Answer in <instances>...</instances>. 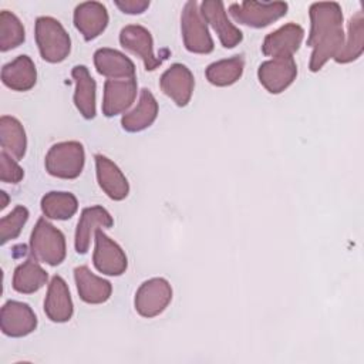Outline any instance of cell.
Here are the masks:
<instances>
[{
	"label": "cell",
	"instance_id": "obj_13",
	"mask_svg": "<svg viewBox=\"0 0 364 364\" xmlns=\"http://www.w3.org/2000/svg\"><path fill=\"white\" fill-rule=\"evenodd\" d=\"M161 90L178 107H185L192 97L195 80L191 70L183 64H172L159 80Z\"/></svg>",
	"mask_w": 364,
	"mask_h": 364
},
{
	"label": "cell",
	"instance_id": "obj_1",
	"mask_svg": "<svg viewBox=\"0 0 364 364\" xmlns=\"http://www.w3.org/2000/svg\"><path fill=\"white\" fill-rule=\"evenodd\" d=\"M310 33L307 46L313 48L309 68L316 73L334 58L343 44V11L336 1H320L310 6Z\"/></svg>",
	"mask_w": 364,
	"mask_h": 364
},
{
	"label": "cell",
	"instance_id": "obj_8",
	"mask_svg": "<svg viewBox=\"0 0 364 364\" xmlns=\"http://www.w3.org/2000/svg\"><path fill=\"white\" fill-rule=\"evenodd\" d=\"M92 262L98 272L108 276H119L127 270L128 266L125 252L101 229L95 232V250L92 255Z\"/></svg>",
	"mask_w": 364,
	"mask_h": 364
},
{
	"label": "cell",
	"instance_id": "obj_30",
	"mask_svg": "<svg viewBox=\"0 0 364 364\" xmlns=\"http://www.w3.org/2000/svg\"><path fill=\"white\" fill-rule=\"evenodd\" d=\"M24 27L18 17L9 10L0 13V50L9 51L24 43Z\"/></svg>",
	"mask_w": 364,
	"mask_h": 364
},
{
	"label": "cell",
	"instance_id": "obj_18",
	"mask_svg": "<svg viewBox=\"0 0 364 364\" xmlns=\"http://www.w3.org/2000/svg\"><path fill=\"white\" fill-rule=\"evenodd\" d=\"M44 313L54 323H65L73 317L74 306L65 280L61 276H54L48 284L44 300Z\"/></svg>",
	"mask_w": 364,
	"mask_h": 364
},
{
	"label": "cell",
	"instance_id": "obj_31",
	"mask_svg": "<svg viewBox=\"0 0 364 364\" xmlns=\"http://www.w3.org/2000/svg\"><path fill=\"white\" fill-rule=\"evenodd\" d=\"M28 220L27 208L18 205L9 215L0 219V243L6 245L9 240L16 239L26 222Z\"/></svg>",
	"mask_w": 364,
	"mask_h": 364
},
{
	"label": "cell",
	"instance_id": "obj_33",
	"mask_svg": "<svg viewBox=\"0 0 364 364\" xmlns=\"http://www.w3.org/2000/svg\"><path fill=\"white\" fill-rule=\"evenodd\" d=\"M115 6L127 14H141L149 7L148 0H117Z\"/></svg>",
	"mask_w": 364,
	"mask_h": 364
},
{
	"label": "cell",
	"instance_id": "obj_16",
	"mask_svg": "<svg viewBox=\"0 0 364 364\" xmlns=\"http://www.w3.org/2000/svg\"><path fill=\"white\" fill-rule=\"evenodd\" d=\"M112 225H114L112 216L102 206L95 205L91 208H85L81 212V216H80V220H78L77 229H75V250H77V253H80V255L87 253V250L90 249V245H91L92 235H95V232L100 228H111Z\"/></svg>",
	"mask_w": 364,
	"mask_h": 364
},
{
	"label": "cell",
	"instance_id": "obj_25",
	"mask_svg": "<svg viewBox=\"0 0 364 364\" xmlns=\"http://www.w3.org/2000/svg\"><path fill=\"white\" fill-rule=\"evenodd\" d=\"M48 274L38 264L36 257H30L18 264L13 274V289L23 294H30L40 290L47 283Z\"/></svg>",
	"mask_w": 364,
	"mask_h": 364
},
{
	"label": "cell",
	"instance_id": "obj_12",
	"mask_svg": "<svg viewBox=\"0 0 364 364\" xmlns=\"http://www.w3.org/2000/svg\"><path fill=\"white\" fill-rule=\"evenodd\" d=\"M199 10L205 21L209 23L212 28L216 31L225 48H233L243 40L242 31L237 27H235L228 18V14L222 1L206 0L200 4Z\"/></svg>",
	"mask_w": 364,
	"mask_h": 364
},
{
	"label": "cell",
	"instance_id": "obj_2",
	"mask_svg": "<svg viewBox=\"0 0 364 364\" xmlns=\"http://www.w3.org/2000/svg\"><path fill=\"white\" fill-rule=\"evenodd\" d=\"M36 43L40 55L48 63H61L70 54L71 40L61 23L43 16L36 20Z\"/></svg>",
	"mask_w": 364,
	"mask_h": 364
},
{
	"label": "cell",
	"instance_id": "obj_15",
	"mask_svg": "<svg viewBox=\"0 0 364 364\" xmlns=\"http://www.w3.org/2000/svg\"><path fill=\"white\" fill-rule=\"evenodd\" d=\"M303 37L304 30L299 24L287 23L264 37L262 51L264 55H272L273 58L293 57L299 50Z\"/></svg>",
	"mask_w": 364,
	"mask_h": 364
},
{
	"label": "cell",
	"instance_id": "obj_11",
	"mask_svg": "<svg viewBox=\"0 0 364 364\" xmlns=\"http://www.w3.org/2000/svg\"><path fill=\"white\" fill-rule=\"evenodd\" d=\"M119 43L125 50L138 55L144 61L145 68L149 71L158 68L164 61V58L155 55L152 36L142 26H125L119 33Z\"/></svg>",
	"mask_w": 364,
	"mask_h": 364
},
{
	"label": "cell",
	"instance_id": "obj_3",
	"mask_svg": "<svg viewBox=\"0 0 364 364\" xmlns=\"http://www.w3.org/2000/svg\"><path fill=\"white\" fill-rule=\"evenodd\" d=\"M30 252L38 262L57 266L65 257V237L46 218H40L31 232Z\"/></svg>",
	"mask_w": 364,
	"mask_h": 364
},
{
	"label": "cell",
	"instance_id": "obj_4",
	"mask_svg": "<svg viewBox=\"0 0 364 364\" xmlns=\"http://www.w3.org/2000/svg\"><path fill=\"white\" fill-rule=\"evenodd\" d=\"M85 162L84 146L77 141L58 142L46 155V171L55 178L75 179L82 172Z\"/></svg>",
	"mask_w": 364,
	"mask_h": 364
},
{
	"label": "cell",
	"instance_id": "obj_14",
	"mask_svg": "<svg viewBox=\"0 0 364 364\" xmlns=\"http://www.w3.org/2000/svg\"><path fill=\"white\" fill-rule=\"evenodd\" d=\"M136 97V80H107L104 84L102 114L105 117H115L127 111Z\"/></svg>",
	"mask_w": 364,
	"mask_h": 364
},
{
	"label": "cell",
	"instance_id": "obj_26",
	"mask_svg": "<svg viewBox=\"0 0 364 364\" xmlns=\"http://www.w3.org/2000/svg\"><path fill=\"white\" fill-rule=\"evenodd\" d=\"M0 144L4 152L14 159H21L26 154L27 139L23 125L14 117L3 115L0 118Z\"/></svg>",
	"mask_w": 364,
	"mask_h": 364
},
{
	"label": "cell",
	"instance_id": "obj_20",
	"mask_svg": "<svg viewBox=\"0 0 364 364\" xmlns=\"http://www.w3.org/2000/svg\"><path fill=\"white\" fill-rule=\"evenodd\" d=\"M74 279L80 299L88 304H100L109 299L112 286L108 280L95 276L87 266L74 269Z\"/></svg>",
	"mask_w": 364,
	"mask_h": 364
},
{
	"label": "cell",
	"instance_id": "obj_27",
	"mask_svg": "<svg viewBox=\"0 0 364 364\" xmlns=\"http://www.w3.org/2000/svg\"><path fill=\"white\" fill-rule=\"evenodd\" d=\"M364 50V18L363 11H357L348 21L347 41L343 44L340 53L334 60L340 64H347L357 60Z\"/></svg>",
	"mask_w": 364,
	"mask_h": 364
},
{
	"label": "cell",
	"instance_id": "obj_5",
	"mask_svg": "<svg viewBox=\"0 0 364 364\" xmlns=\"http://www.w3.org/2000/svg\"><path fill=\"white\" fill-rule=\"evenodd\" d=\"M181 30L183 44L188 51L195 54H209L213 51V40L195 0L188 1L183 6L181 14Z\"/></svg>",
	"mask_w": 364,
	"mask_h": 364
},
{
	"label": "cell",
	"instance_id": "obj_21",
	"mask_svg": "<svg viewBox=\"0 0 364 364\" xmlns=\"http://www.w3.org/2000/svg\"><path fill=\"white\" fill-rule=\"evenodd\" d=\"M94 64L97 71L109 80H125L135 77L134 63L125 54L114 48L97 50L94 53Z\"/></svg>",
	"mask_w": 364,
	"mask_h": 364
},
{
	"label": "cell",
	"instance_id": "obj_24",
	"mask_svg": "<svg viewBox=\"0 0 364 364\" xmlns=\"http://www.w3.org/2000/svg\"><path fill=\"white\" fill-rule=\"evenodd\" d=\"M158 115V102L146 88L141 90L139 101L134 109L124 114L121 125L128 132H139L154 124Z\"/></svg>",
	"mask_w": 364,
	"mask_h": 364
},
{
	"label": "cell",
	"instance_id": "obj_17",
	"mask_svg": "<svg viewBox=\"0 0 364 364\" xmlns=\"http://www.w3.org/2000/svg\"><path fill=\"white\" fill-rule=\"evenodd\" d=\"M108 11L102 3H80L74 10V26L82 34L85 41L98 37L108 26Z\"/></svg>",
	"mask_w": 364,
	"mask_h": 364
},
{
	"label": "cell",
	"instance_id": "obj_29",
	"mask_svg": "<svg viewBox=\"0 0 364 364\" xmlns=\"http://www.w3.org/2000/svg\"><path fill=\"white\" fill-rule=\"evenodd\" d=\"M78 209V200L71 192H48L41 198V210L46 218L67 220Z\"/></svg>",
	"mask_w": 364,
	"mask_h": 364
},
{
	"label": "cell",
	"instance_id": "obj_19",
	"mask_svg": "<svg viewBox=\"0 0 364 364\" xmlns=\"http://www.w3.org/2000/svg\"><path fill=\"white\" fill-rule=\"evenodd\" d=\"M97 181L100 188L112 200H122L128 196L129 183L122 171L107 156L95 155Z\"/></svg>",
	"mask_w": 364,
	"mask_h": 364
},
{
	"label": "cell",
	"instance_id": "obj_6",
	"mask_svg": "<svg viewBox=\"0 0 364 364\" xmlns=\"http://www.w3.org/2000/svg\"><path fill=\"white\" fill-rule=\"evenodd\" d=\"M287 13V3L273 1H242L229 6V14L239 24H245L253 28L266 27L276 20L282 18Z\"/></svg>",
	"mask_w": 364,
	"mask_h": 364
},
{
	"label": "cell",
	"instance_id": "obj_7",
	"mask_svg": "<svg viewBox=\"0 0 364 364\" xmlns=\"http://www.w3.org/2000/svg\"><path fill=\"white\" fill-rule=\"evenodd\" d=\"M172 300V287L166 279L154 277L144 282L135 293V310L142 317L161 314Z\"/></svg>",
	"mask_w": 364,
	"mask_h": 364
},
{
	"label": "cell",
	"instance_id": "obj_22",
	"mask_svg": "<svg viewBox=\"0 0 364 364\" xmlns=\"http://www.w3.org/2000/svg\"><path fill=\"white\" fill-rule=\"evenodd\" d=\"M1 81L13 91H28L37 81V71L28 55H18L1 68Z\"/></svg>",
	"mask_w": 364,
	"mask_h": 364
},
{
	"label": "cell",
	"instance_id": "obj_9",
	"mask_svg": "<svg viewBox=\"0 0 364 364\" xmlns=\"http://www.w3.org/2000/svg\"><path fill=\"white\" fill-rule=\"evenodd\" d=\"M37 327V317L27 303L9 300L0 311V328L4 336L24 337Z\"/></svg>",
	"mask_w": 364,
	"mask_h": 364
},
{
	"label": "cell",
	"instance_id": "obj_10",
	"mask_svg": "<svg viewBox=\"0 0 364 364\" xmlns=\"http://www.w3.org/2000/svg\"><path fill=\"white\" fill-rule=\"evenodd\" d=\"M297 75V65L293 57H277L260 64L257 77L260 84L272 94L284 91Z\"/></svg>",
	"mask_w": 364,
	"mask_h": 364
},
{
	"label": "cell",
	"instance_id": "obj_32",
	"mask_svg": "<svg viewBox=\"0 0 364 364\" xmlns=\"http://www.w3.org/2000/svg\"><path fill=\"white\" fill-rule=\"evenodd\" d=\"M23 168L13 159L11 155L1 151L0 152V179L6 183H17L23 179Z\"/></svg>",
	"mask_w": 364,
	"mask_h": 364
},
{
	"label": "cell",
	"instance_id": "obj_23",
	"mask_svg": "<svg viewBox=\"0 0 364 364\" xmlns=\"http://www.w3.org/2000/svg\"><path fill=\"white\" fill-rule=\"evenodd\" d=\"M71 75L75 81L74 104L85 119H91L95 117V81L85 65H75Z\"/></svg>",
	"mask_w": 364,
	"mask_h": 364
},
{
	"label": "cell",
	"instance_id": "obj_28",
	"mask_svg": "<svg viewBox=\"0 0 364 364\" xmlns=\"http://www.w3.org/2000/svg\"><path fill=\"white\" fill-rule=\"evenodd\" d=\"M245 60L242 55H235L232 58L219 60L208 65L205 75L206 80L216 87H228L235 84L243 74Z\"/></svg>",
	"mask_w": 364,
	"mask_h": 364
}]
</instances>
